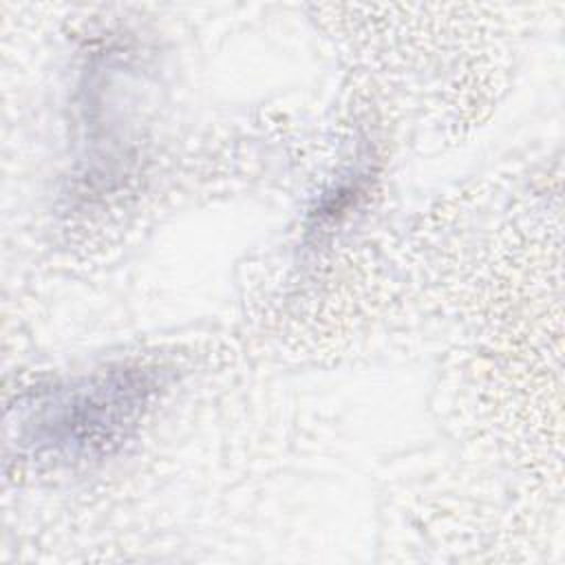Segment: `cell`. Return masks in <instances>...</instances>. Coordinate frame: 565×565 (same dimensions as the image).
I'll use <instances>...</instances> for the list:
<instances>
[{
	"label": "cell",
	"instance_id": "6da1fadb",
	"mask_svg": "<svg viewBox=\"0 0 565 565\" xmlns=\"http://www.w3.org/2000/svg\"><path fill=\"white\" fill-rule=\"evenodd\" d=\"M150 386L139 373L110 371L75 386L57 388L42 402L38 441L53 444L68 455L106 448L126 435L143 406Z\"/></svg>",
	"mask_w": 565,
	"mask_h": 565
}]
</instances>
